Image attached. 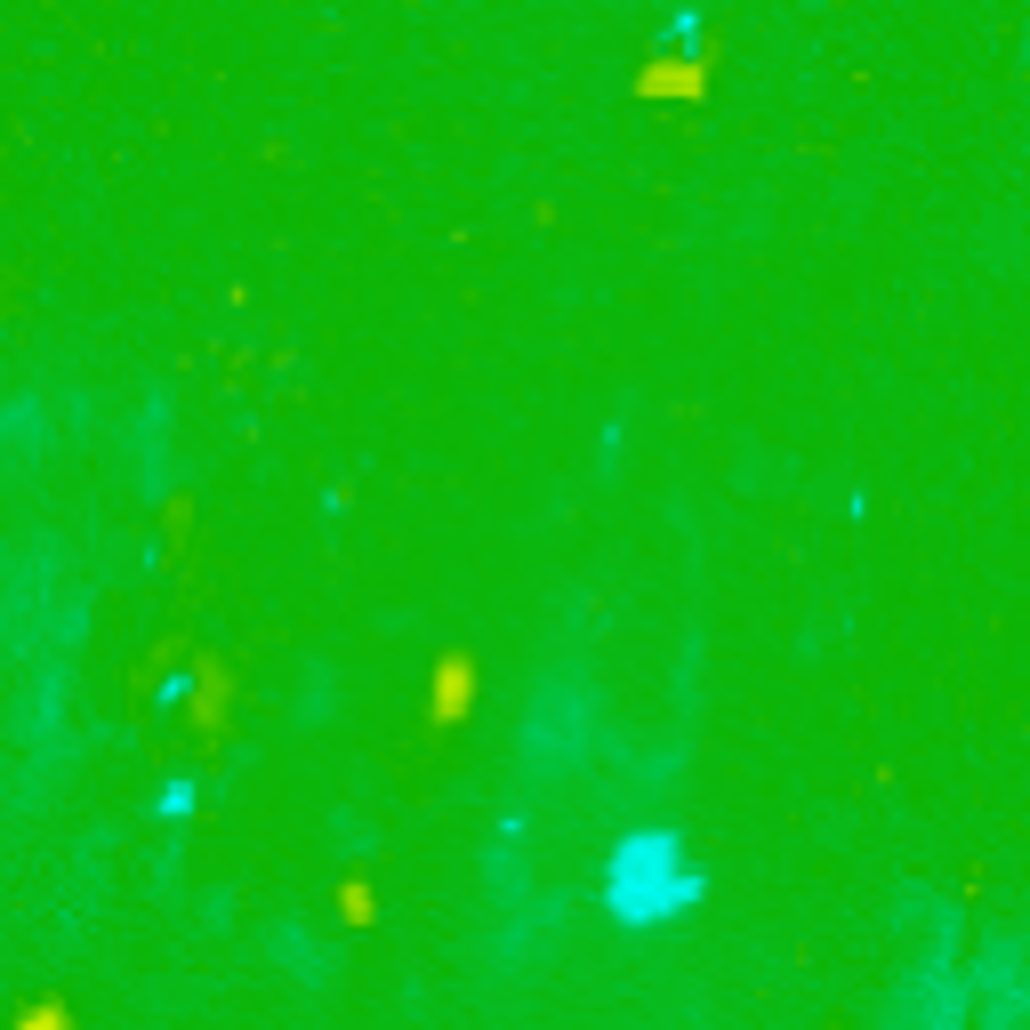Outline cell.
<instances>
[{
	"mask_svg": "<svg viewBox=\"0 0 1030 1030\" xmlns=\"http://www.w3.org/2000/svg\"><path fill=\"white\" fill-rule=\"evenodd\" d=\"M194 805H201V781H194V773H178V781H169L161 798H153V813H161V821H178V813H194Z\"/></svg>",
	"mask_w": 1030,
	"mask_h": 1030,
	"instance_id": "2",
	"label": "cell"
},
{
	"mask_svg": "<svg viewBox=\"0 0 1030 1030\" xmlns=\"http://www.w3.org/2000/svg\"><path fill=\"white\" fill-rule=\"evenodd\" d=\"M604 902L621 925H668L701 902V870L684 853L676 830H636L612 845V870H604Z\"/></svg>",
	"mask_w": 1030,
	"mask_h": 1030,
	"instance_id": "1",
	"label": "cell"
}]
</instances>
